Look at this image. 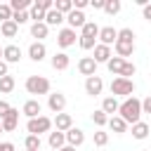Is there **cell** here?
Masks as SVG:
<instances>
[{
	"instance_id": "37",
	"label": "cell",
	"mask_w": 151,
	"mask_h": 151,
	"mask_svg": "<svg viewBox=\"0 0 151 151\" xmlns=\"http://www.w3.org/2000/svg\"><path fill=\"white\" fill-rule=\"evenodd\" d=\"M28 19H31V17H28V12H12V21H14L17 26H24Z\"/></svg>"
},
{
	"instance_id": "16",
	"label": "cell",
	"mask_w": 151,
	"mask_h": 151,
	"mask_svg": "<svg viewBox=\"0 0 151 151\" xmlns=\"http://www.w3.org/2000/svg\"><path fill=\"white\" fill-rule=\"evenodd\" d=\"M66 134V144L68 146H73V149H78L83 142H85V132L80 130V127H71L68 132H64Z\"/></svg>"
},
{
	"instance_id": "29",
	"label": "cell",
	"mask_w": 151,
	"mask_h": 151,
	"mask_svg": "<svg viewBox=\"0 0 151 151\" xmlns=\"http://www.w3.org/2000/svg\"><path fill=\"white\" fill-rule=\"evenodd\" d=\"M14 85H17V80H14V76H5V78H0V94H9L12 90H14Z\"/></svg>"
},
{
	"instance_id": "38",
	"label": "cell",
	"mask_w": 151,
	"mask_h": 151,
	"mask_svg": "<svg viewBox=\"0 0 151 151\" xmlns=\"http://www.w3.org/2000/svg\"><path fill=\"white\" fill-rule=\"evenodd\" d=\"M118 40L134 42V31H132V28H120V31H118Z\"/></svg>"
},
{
	"instance_id": "48",
	"label": "cell",
	"mask_w": 151,
	"mask_h": 151,
	"mask_svg": "<svg viewBox=\"0 0 151 151\" xmlns=\"http://www.w3.org/2000/svg\"><path fill=\"white\" fill-rule=\"evenodd\" d=\"M5 76H7V64L0 59V78H5Z\"/></svg>"
},
{
	"instance_id": "41",
	"label": "cell",
	"mask_w": 151,
	"mask_h": 151,
	"mask_svg": "<svg viewBox=\"0 0 151 151\" xmlns=\"http://www.w3.org/2000/svg\"><path fill=\"white\" fill-rule=\"evenodd\" d=\"M33 2H35L40 9H45V12H50V9L54 7V2H52V0H33Z\"/></svg>"
},
{
	"instance_id": "35",
	"label": "cell",
	"mask_w": 151,
	"mask_h": 151,
	"mask_svg": "<svg viewBox=\"0 0 151 151\" xmlns=\"http://www.w3.org/2000/svg\"><path fill=\"white\" fill-rule=\"evenodd\" d=\"M92 123H94V125H97V127L101 130V127H104V125L109 123V116H106V113H104L101 109H97V111L92 113Z\"/></svg>"
},
{
	"instance_id": "25",
	"label": "cell",
	"mask_w": 151,
	"mask_h": 151,
	"mask_svg": "<svg viewBox=\"0 0 151 151\" xmlns=\"http://www.w3.org/2000/svg\"><path fill=\"white\" fill-rule=\"evenodd\" d=\"M149 130H151V125L144 123V120H139V123L132 125V137H134V139H146V137H149Z\"/></svg>"
},
{
	"instance_id": "19",
	"label": "cell",
	"mask_w": 151,
	"mask_h": 151,
	"mask_svg": "<svg viewBox=\"0 0 151 151\" xmlns=\"http://www.w3.org/2000/svg\"><path fill=\"white\" fill-rule=\"evenodd\" d=\"M113 50H116V57H120V59H125V57H132V52H134V42H125V40H116V45H113Z\"/></svg>"
},
{
	"instance_id": "28",
	"label": "cell",
	"mask_w": 151,
	"mask_h": 151,
	"mask_svg": "<svg viewBox=\"0 0 151 151\" xmlns=\"http://www.w3.org/2000/svg\"><path fill=\"white\" fill-rule=\"evenodd\" d=\"M80 35H83V38H94V40H97V35H99V26H97L94 21H87V24L80 28Z\"/></svg>"
},
{
	"instance_id": "9",
	"label": "cell",
	"mask_w": 151,
	"mask_h": 151,
	"mask_svg": "<svg viewBox=\"0 0 151 151\" xmlns=\"http://www.w3.org/2000/svg\"><path fill=\"white\" fill-rule=\"evenodd\" d=\"M57 45L59 47H71V45H76V31L73 28H59V33H57Z\"/></svg>"
},
{
	"instance_id": "40",
	"label": "cell",
	"mask_w": 151,
	"mask_h": 151,
	"mask_svg": "<svg viewBox=\"0 0 151 151\" xmlns=\"http://www.w3.org/2000/svg\"><path fill=\"white\" fill-rule=\"evenodd\" d=\"M12 19V7L9 5H0V21H9Z\"/></svg>"
},
{
	"instance_id": "21",
	"label": "cell",
	"mask_w": 151,
	"mask_h": 151,
	"mask_svg": "<svg viewBox=\"0 0 151 151\" xmlns=\"http://www.w3.org/2000/svg\"><path fill=\"white\" fill-rule=\"evenodd\" d=\"M106 125H109L111 132H116V134H125V132H127V123H125L120 116H111Z\"/></svg>"
},
{
	"instance_id": "6",
	"label": "cell",
	"mask_w": 151,
	"mask_h": 151,
	"mask_svg": "<svg viewBox=\"0 0 151 151\" xmlns=\"http://www.w3.org/2000/svg\"><path fill=\"white\" fill-rule=\"evenodd\" d=\"M21 57H24V52H21L19 45H5V47H2V61H5L7 66H9V64H19Z\"/></svg>"
},
{
	"instance_id": "30",
	"label": "cell",
	"mask_w": 151,
	"mask_h": 151,
	"mask_svg": "<svg viewBox=\"0 0 151 151\" xmlns=\"http://www.w3.org/2000/svg\"><path fill=\"white\" fill-rule=\"evenodd\" d=\"M7 5L12 7V12H28L31 5H33V0H9Z\"/></svg>"
},
{
	"instance_id": "12",
	"label": "cell",
	"mask_w": 151,
	"mask_h": 151,
	"mask_svg": "<svg viewBox=\"0 0 151 151\" xmlns=\"http://www.w3.org/2000/svg\"><path fill=\"white\" fill-rule=\"evenodd\" d=\"M66 24H68V28H83L85 24H87V17H85V12H80V9H73V12H68L66 14Z\"/></svg>"
},
{
	"instance_id": "26",
	"label": "cell",
	"mask_w": 151,
	"mask_h": 151,
	"mask_svg": "<svg viewBox=\"0 0 151 151\" xmlns=\"http://www.w3.org/2000/svg\"><path fill=\"white\" fill-rule=\"evenodd\" d=\"M61 21H66V17H64V14H59L54 7H52L50 12H45V24H47V26H59Z\"/></svg>"
},
{
	"instance_id": "50",
	"label": "cell",
	"mask_w": 151,
	"mask_h": 151,
	"mask_svg": "<svg viewBox=\"0 0 151 151\" xmlns=\"http://www.w3.org/2000/svg\"><path fill=\"white\" fill-rule=\"evenodd\" d=\"M0 59H2V47H0Z\"/></svg>"
},
{
	"instance_id": "31",
	"label": "cell",
	"mask_w": 151,
	"mask_h": 151,
	"mask_svg": "<svg viewBox=\"0 0 151 151\" xmlns=\"http://www.w3.org/2000/svg\"><path fill=\"white\" fill-rule=\"evenodd\" d=\"M24 146H26V151H40V137L38 134H26Z\"/></svg>"
},
{
	"instance_id": "32",
	"label": "cell",
	"mask_w": 151,
	"mask_h": 151,
	"mask_svg": "<svg viewBox=\"0 0 151 151\" xmlns=\"http://www.w3.org/2000/svg\"><path fill=\"white\" fill-rule=\"evenodd\" d=\"M54 9L66 17L68 12H73V0H57V2H54Z\"/></svg>"
},
{
	"instance_id": "46",
	"label": "cell",
	"mask_w": 151,
	"mask_h": 151,
	"mask_svg": "<svg viewBox=\"0 0 151 151\" xmlns=\"http://www.w3.org/2000/svg\"><path fill=\"white\" fill-rule=\"evenodd\" d=\"M0 151H14V144L12 142H0Z\"/></svg>"
},
{
	"instance_id": "2",
	"label": "cell",
	"mask_w": 151,
	"mask_h": 151,
	"mask_svg": "<svg viewBox=\"0 0 151 151\" xmlns=\"http://www.w3.org/2000/svg\"><path fill=\"white\" fill-rule=\"evenodd\" d=\"M50 80L45 76H28L26 78V92L28 94H50Z\"/></svg>"
},
{
	"instance_id": "33",
	"label": "cell",
	"mask_w": 151,
	"mask_h": 151,
	"mask_svg": "<svg viewBox=\"0 0 151 151\" xmlns=\"http://www.w3.org/2000/svg\"><path fill=\"white\" fill-rule=\"evenodd\" d=\"M120 0H104V12L109 14V17H113V14H118L120 12Z\"/></svg>"
},
{
	"instance_id": "7",
	"label": "cell",
	"mask_w": 151,
	"mask_h": 151,
	"mask_svg": "<svg viewBox=\"0 0 151 151\" xmlns=\"http://www.w3.org/2000/svg\"><path fill=\"white\" fill-rule=\"evenodd\" d=\"M97 40H99V45H106V47L116 45V40H118V28H113V26H104V28H99Z\"/></svg>"
},
{
	"instance_id": "51",
	"label": "cell",
	"mask_w": 151,
	"mask_h": 151,
	"mask_svg": "<svg viewBox=\"0 0 151 151\" xmlns=\"http://www.w3.org/2000/svg\"><path fill=\"white\" fill-rule=\"evenodd\" d=\"M0 134H2V125H0Z\"/></svg>"
},
{
	"instance_id": "44",
	"label": "cell",
	"mask_w": 151,
	"mask_h": 151,
	"mask_svg": "<svg viewBox=\"0 0 151 151\" xmlns=\"http://www.w3.org/2000/svg\"><path fill=\"white\" fill-rule=\"evenodd\" d=\"M9 109H12V106H9V104H7V101H2V99H0V118H5V116H7V111H9Z\"/></svg>"
},
{
	"instance_id": "36",
	"label": "cell",
	"mask_w": 151,
	"mask_h": 151,
	"mask_svg": "<svg viewBox=\"0 0 151 151\" xmlns=\"http://www.w3.org/2000/svg\"><path fill=\"white\" fill-rule=\"evenodd\" d=\"M106 144H109V132L97 130L94 132V146H106Z\"/></svg>"
},
{
	"instance_id": "27",
	"label": "cell",
	"mask_w": 151,
	"mask_h": 151,
	"mask_svg": "<svg viewBox=\"0 0 151 151\" xmlns=\"http://www.w3.org/2000/svg\"><path fill=\"white\" fill-rule=\"evenodd\" d=\"M0 33H2L5 38H14V35L19 33V26H17L12 19H9V21H2V24H0Z\"/></svg>"
},
{
	"instance_id": "39",
	"label": "cell",
	"mask_w": 151,
	"mask_h": 151,
	"mask_svg": "<svg viewBox=\"0 0 151 151\" xmlns=\"http://www.w3.org/2000/svg\"><path fill=\"white\" fill-rule=\"evenodd\" d=\"M134 73H137V66H134L132 61H125V68H123V73H120L118 78H130V80H132Z\"/></svg>"
},
{
	"instance_id": "18",
	"label": "cell",
	"mask_w": 151,
	"mask_h": 151,
	"mask_svg": "<svg viewBox=\"0 0 151 151\" xmlns=\"http://www.w3.org/2000/svg\"><path fill=\"white\" fill-rule=\"evenodd\" d=\"M50 33V26L45 21H38V24H31V38H35V42H42Z\"/></svg>"
},
{
	"instance_id": "11",
	"label": "cell",
	"mask_w": 151,
	"mask_h": 151,
	"mask_svg": "<svg viewBox=\"0 0 151 151\" xmlns=\"http://www.w3.org/2000/svg\"><path fill=\"white\" fill-rule=\"evenodd\" d=\"M21 113H24L28 120H31V118H38V116H42V104H40L38 99H28V101H24Z\"/></svg>"
},
{
	"instance_id": "14",
	"label": "cell",
	"mask_w": 151,
	"mask_h": 151,
	"mask_svg": "<svg viewBox=\"0 0 151 151\" xmlns=\"http://www.w3.org/2000/svg\"><path fill=\"white\" fill-rule=\"evenodd\" d=\"M52 125H54V130H59V132H68L71 127H73V118H71V113H57L54 116V120H52Z\"/></svg>"
},
{
	"instance_id": "8",
	"label": "cell",
	"mask_w": 151,
	"mask_h": 151,
	"mask_svg": "<svg viewBox=\"0 0 151 151\" xmlns=\"http://www.w3.org/2000/svg\"><path fill=\"white\" fill-rule=\"evenodd\" d=\"M0 125H2V132H14L17 125H19V111L12 106V109L7 111V116L0 118Z\"/></svg>"
},
{
	"instance_id": "24",
	"label": "cell",
	"mask_w": 151,
	"mask_h": 151,
	"mask_svg": "<svg viewBox=\"0 0 151 151\" xmlns=\"http://www.w3.org/2000/svg\"><path fill=\"white\" fill-rule=\"evenodd\" d=\"M118 106H120V104H118V99H116V97H106V99L101 101V111H104L109 118L118 113Z\"/></svg>"
},
{
	"instance_id": "34",
	"label": "cell",
	"mask_w": 151,
	"mask_h": 151,
	"mask_svg": "<svg viewBox=\"0 0 151 151\" xmlns=\"http://www.w3.org/2000/svg\"><path fill=\"white\" fill-rule=\"evenodd\" d=\"M28 17L33 19V24H38V21H45V9H40L35 2L31 5V9H28Z\"/></svg>"
},
{
	"instance_id": "13",
	"label": "cell",
	"mask_w": 151,
	"mask_h": 151,
	"mask_svg": "<svg viewBox=\"0 0 151 151\" xmlns=\"http://www.w3.org/2000/svg\"><path fill=\"white\" fill-rule=\"evenodd\" d=\"M97 61L92 59V57H83L80 61H78V71H80V76H85V78H90V76H97Z\"/></svg>"
},
{
	"instance_id": "5",
	"label": "cell",
	"mask_w": 151,
	"mask_h": 151,
	"mask_svg": "<svg viewBox=\"0 0 151 151\" xmlns=\"http://www.w3.org/2000/svg\"><path fill=\"white\" fill-rule=\"evenodd\" d=\"M47 109L52 113H61L66 109V94L64 92H50L47 94Z\"/></svg>"
},
{
	"instance_id": "15",
	"label": "cell",
	"mask_w": 151,
	"mask_h": 151,
	"mask_svg": "<svg viewBox=\"0 0 151 151\" xmlns=\"http://www.w3.org/2000/svg\"><path fill=\"white\" fill-rule=\"evenodd\" d=\"M47 57V47H45V42H31L28 45V59H33V61H42Z\"/></svg>"
},
{
	"instance_id": "47",
	"label": "cell",
	"mask_w": 151,
	"mask_h": 151,
	"mask_svg": "<svg viewBox=\"0 0 151 151\" xmlns=\"http://www.w3.org/2000/svg\"><path fill=\"white\" fill-rule=\"evenodd\" d=\"M90 7H94V9H104V0H90Z\"/></svg>"
},
{
	"instance_id": "17",
	"label": "cell",
	"mask_w": 151,
	"mask_h": 151,
	"mask_svg": "<svg viewBox=\"0 0 151 151\" xmlns=\"http://www.w3.org/2000/svg\"><path fill=\"white\" fill-rule=\"evenodd\" d=\"M50 64H52V68H54V71H66V68H68V64H71V59H68V54H66V52H54V54H52V59H50Z\"/></svg>"
},
{
	"instance_id": "43",
	"label": "cell",
	"mask_w": 151,
	"mask_h": 151,
	"mask_svg": "<svg viewBox=\"0 0 151 151\" xmlns=\"http://www.w3.org/2000/svg\"><path fill=\"white\" fill-rule=\"evenodd\" d=\"M87 5H90V0H73V9H80L83 12Z\"/></svg>"
},
{
	"instance_id": "45",
	"label": "cell",
	"mask_w": 151,
	"mask_h": 151,
	"mask_svg": "<svg viewBox=\"0 0 151 151\" xmlns=\"http://www.w3.org/2000/svg\"><path fill=\"white\" fill-rule=\"evenodd\" d=\"M142 17H144V19H146V21H151V2H149V5H144V7H142Z\"/></svg>"
},
{
	"instance_id": "3",
	"label": "cell",
	"mask_w": 151,
	"mask_h": 151,
	"mask_svg": "<svg viewBox=\"0 0 151 151\" xmlns=\"http://www.w3.org/2000/svg\"><path fill=\"white\" fill-rule=\"evenodd\" d=\"M134 92V80L130 78H113L111 80V97H132Z\"/></svg>"
},
{
	"instance_id": "20",
	"label": "cell",
	"mask_w": 151,
	"mask_h": 151,
	"mask_svg": "<svg viewBox=\"0 0 151 151\" xmlns=\"http://www.w3.org/2000/svg\"><path fill=\"white\" fill-rule=\"evenodd\" d=\"M111 57H113L111 47H106V45H99V42L94 45V57H92V59H94L97 64H106V61H109Z\"/></svg>"
},
{
	"instance_id": "22",
	"label": "cell",
	"mask_w": 151,
	"mask_h": 151,
	"mask_svg": "<svg viewBox=\"0 0 151 151\" xmlns=\"http://www.w3.org/2000/svg\"><path fill=\"white\" fill-rule=\"evenodd\" d=\"M125 61H127V59H120V57H111V59L106 61V68H109V71H111V73L118 78V76L123 73V68H125Z\"/></svg>"
},
{
	"instance_id": "4",
	"label": "cell",
	"mask_w": 151,
	"mask_h": 151,
	"mask_svg": "<svg viewBox=\"0 0 151 151\" xmlns=\"http://www.w3.org/2000/svg\"><path fill=\"white\" fill-rule=\"evenodd\" d=\"M52 130V118H47V116H38V118H31L28 123H26V132L28 134H45V132H50Z\"/></svg>"
},
{
	"instance_id": "42",
	"label": "cell",
	"mask_w": 151,
	"mask_h": 151,
	"mask_svg": "<svg viewBox=\"0 0 151 151\" xmlns=\"http://www.w3.org/2000/svg\"><path fill=\"white\" fill-rule=\"evenodd\" d=\"M142 113H151V94L146 99H142Z\"/></svg>"
},
{
	"instance_id": "49",
	"label": "cell",
	"mask_w": 151,
	"mask_h": 151,
	"mask_svg": "<svg viewBox=\"0 0 151 151\" xmlns=\"http://www.w3.org/2000/svg\"><path fill=\"white\" fill-rule=\"evenodd\" d=\"M57 151H76V149H73V146H68V144H66V146H61V149H57Z\"/></svg>"
},
{
	"instance_id": "1",
	"label": "cell",
	"mask_w": 151,
	"mask_h": 151,
	"mask_svg": "<svg viewBox=\"0 0 151 151\" xmlns=\"http://www.w3.org/2000/svg\"><path fill=\"white\" fill-rule=\"evenodd\" d=\"M118 116H120L127 125L139 123V118H142V99H137V97H127V99L118 106Z\"/></svg>"
},
{
	"instance_id": "23",
	"label": "cell",
	"mask_w": 151,
	"mask_h": 151,
	"mask_svg": "<svg viewBox=\"0 0 151 151\" xmlns=\"http://www.w3.org/2000/svg\"><path fill=\"white\" fill-rule=\"evenodd\" d=\"M47 144L57 151V149H61V146H66V134L64 132H59V130H54V132H50V137H47Z\"/></svg>"
},
{
	"instance_id": "10",
	"label": "cell",
	"mask_w": 151,
	"mask_h": 151,
	"mask_svg": "<svg viewBox=\"0 0 151 151\" xmlns=\"http://www.w3.org/2000/svg\"><path fill=\"white\" fill-rule=\"evenodd\" d=\"M101 90H104V80H101L99 76H90V78H85V92H87L90 97H99Z\"/></svg>"
}]
</instances>
